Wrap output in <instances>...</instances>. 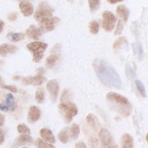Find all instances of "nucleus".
I'll return each instance as SVG.
<instances>
[{"instance_id":"nucleus-1","label":"nucleus","mask_w":148,"mask_h":148,"mask_svg":"<svg viewBox=\"0 0 148 148\" xmlns=\"http://www.w3.org/2000/svg\"><path fill=\"white\" fill-rule=\"evenodd\" d=\"M95 72L101 83L109 87L121 88V78L114 69L108 62L101 59H96L92 64Z\"/></svg>"},{"instance_id":"nucleus-2","label":"nucleus","mask_w":148,"mask_h":148,"mask_svg":"<svg viewBox=\"0 0 148 148\" xmlns=\"http://www.w3.org/2000/svg\"><path fill=\"white\" fill-rule=\"evenodd\" d=\"M106 98L118 106L119 111L120 114L125 117L128 116L131 114L132 106L126 97L115 92H109L107 94Z\"/></svg>"},{"instance_id":"nucleus-3","label":"nucleus","mask_w":148,"mask_h":148,"mask_svg":"<svg viewBox=\"0 0 148 148\" xmlns=\"http://www.w3.org/2000/svg\"><path fill=\"white\" fill-rule=\"evenodd\" d=\"M58 107L60 112L66 123L71 122L72 117L76 116L78 112L77 108L75 104L69 101L61 102Z\"/></svg>"},{"instance_id":"nucleus-4","label":"nucleus","mask_w":148,"mask_h":148,"mask_svg":"<svg viewBox=\"0 0 148 148\" xmlns=\"http://www.w3.org/2000/svg\"><path fill=\"white\" fill-rule=\"evenodd\" d=\"M47 45L42 42H33L27 45V48L33 54V61L39 62L43 56V53Z\"/></svg>"},{"instance_id":"nucleus-5","label":"nucleus","mask_w":148,"mask_h":148,"mask_svg":"<svg viewBox=\"0 0 148 148\" xmlns=\"http://www.w3.org/2000/svg\"><path fill=\"white\" fill-rule=\"evenodd\" d=\"M53 12L54 10L51 6L46 2L43 1L38 5L34 14V18L36 21H39L43 18L51 17Z\"/></svg>"},{"instance_id":"nucleus-6","label":"nucleus","mask_w":148,"mask_h":148,"mask_svg":"<svg viewBox=\"0 0 148 148\" xmlns=\"http://www.w3.org/2000/svg\"><path fill=\"white\" fill-rule=\"evenodd\" d=\"M44 73L45 69L40 67L38 69V73L35 76L24 77L22 79V82L25 85H41L46 80V78L43 76Z\"/></svg>"},{"instance_id":"nucleus-7","label":"nucleus","mask_w":148,"mask_h":148,"mask_svg":"<svg viewBox=\"0 0 148 148\" xmlns=\"http://www.w3.org/2000/svg\"><path fill=\"white\" fill-rule=\"evenodd\" d=\"M102 17V27L106 31H111L114 27L117 20L116 17L110 11L108 10L103 13Z\"/></svg>"},{"instance_id":"nucleus-8","label":"nucleus","mask_w":148,"mask_h":148,"mask_svg":"<svg viewBox=\"0 0 148 148\" xmlns=\"http://www.w3.org/2000/svg\"><path fill=\"white\" fill-rule=\"evenodd\" d=\"M99 136L103 146L108 148H117L110 133L105 128H102L99 133Z\"/></svg>"},{"instance_id":"nucleus-9","label":"nucleus","mask_w":148,"mask_h":148,"mask_svg":"<svg viewBox=\"0 0 148 148\" xmlns=\"http://www.w3.org/2000/svg\"><path fill=\"white\" fill-rule=\"evenodd\" d=\"M39 22L40 27L44 32L53 31L60 22V18L57 17L45 18Z\"/></svg>"},{"instance_id":"nucleus-10","label":"nucleus","mask_w":148,"mask_h":148,"mask_svg":"<svg viewBox=\"0 0 148 148\" xmlns=\"http://www.w3.org/2000/svg\"><path fill=\"white\" fill-rule=\"evenodd\" d=\"M17 107L14 98L11 93L7 94L5 101L0 103V110L4 112L14 111Z\"/></svg>"},{"instance_id":"nucleus-11","label":"nucleus","mask_w":148,"mask_h":148,"mask_svg":"<svg viewBox=\"0 0 148 148\" xmlns=\"http://www.w3.org/2000/svg\"><path fill=\"white\" fill-rule=\"evenodd\" d=\"M46 87L50 95L51 101L55 102L57 100L59 92V85L57 81L55 79L49 80L47 83Z\"/></svg>"},{"instance_id":"nucleus-12","label":"nucleus","mask_w":148,"mask_h":148,"mask_svg":"<svg viewBox=\"0 0 148 148\" xmlns=\"http://www.w3.org/2000/svg\"><path fill=\"white\" fill-rule=\"evenodd\" d=\"M45 32L39 27H38L34 24H31L25 31L26 35L30 39L38 40Z\"/></svg>"},{"instance_id":"nucleus-13","label":"nucleus","mask_w":148,"mask_h":148,"mask_svg":"<svg viewBox=\"0 0 148 148\" xmlns=\"http://www.w3.org/2000/svg\"><path fill=\"white\" fill-rule=\"evenodd\" d=\"M40 116V110L36 106H32L29 108L28 116L27 121L29 123H33L39 120Z\"/></svg>"},{"instance_id":"nucleus-14","label":"nucleus","mask_w":148,"mask_h":148,"mask_svg":"<svg viewBox=\"0 0 148 148\" xmlns=\"http://www.w3.org/2000/svg\"><path fill=\"white\" fill-rule=\"evenodd\" d=\"M17 50V47L12 44L3 43L0 45V55L6 57L8 54L14 53Z\"/></svg>"},{"instance_id":"nucleus-15","label":"nucleus","mask_w":148,"mask_h":148,"mask_svg":"<svg viewBox=\"0 0 148 148\" xmlns=\"http://www.w3.org/2000/svg\"><path fill=\"white\" fill-rule=\"evenodd\" d=\"M33 142V139L28 134H22L18 136L14 142V145L17 146H21L25 145L31 144Z\"/></svg>"},{"instance_id":"nucleus-16","label":"nucleus","mask_w":148,"mask_h":148,"mask_svg":"<svg viewBox=\"0 0 148 148\" xmlns=\"http://www.w3.org/2000/svg\"><path fill=\"white\" fill-rule=\"evenodd\" d=\"M19 8L21 12L25 16L31 15L34 12V7L32 3L28 1H23L20 2Z\"/></svg>"},{"instance_id":"nucleus-17","label":"nucleus","mask_w":148,"mask_h":148,"mask_svg":"<svg viewBox=\"0 0 148 148\" xmlns=\"http://www.w3.org/2000/svg\"><path fill=\"white\" fill-rule=\"evenodd\" d=\"M40 135L42 138L45 140L51 143H54L56 142L55 138L51 131L47 128H43L40 130Z\"/></svg>"},{"instance_id":"nucleus-18","label":"nucleus","mask_w":148,"mask_h":148,"mask_svg":"<svg viewBox=\"0 0 148 148\" xmlns=\"http://www.w3.org/2000/svg\"><path fill=\"white\" fill-rule=\"evenodd\" d=\"M121 148H133V139L128 134H124L121 136Z\"/></svg>"},{"instance_id":"nucleus-19","label":"nucleus","mask_w":148,"mask_h":148,"mask_svg":"<svg viewBox=\"0 0 148 148\" xmlns=\"http://www.w3.org/2000/svg\"><path fill=\"white\" fill-rule=\"evenodd\" d=\"M86 121L88 123V124L92 127L94 130H97L99 126V121L94 114L92 113H90L87 115L86 117Z\"/></svg>"},{"instance_id":"nucleus-20","label":"nucleus","mask_w":148,"mask_h":148,"mask_svg":"<svg viewBox=\"0 0 148 148\" xmlns=\"http://www.w3.org/2000/svg\"><path fill=\"white\" fill-rule=\"evenodd\" d=\"M116 13L120 17L123 18L125 22L127 21L130 11L124 5L119 6L116 9Z\"/></svg>"},{"instance_id":"nucleus-21","label":"nucleus","mask_w":148,"mask_h":148,"mask_svg":"<svg viewBox=\"0 0 148 148\" xmlns=\"http://www.w3.org/2000/svg\"><path fill=\"white\" fill-rule=\"evenodd\" d=\"M60 56L58 54H51L48 56L45 60V65L48 68H51L53 67L57 61L58 60Z\"/></svg>"},{"instance_id":"nucleus-22","label":"nucleus","mask_w":148,"mask_h":148,"mask_svg":"<svg viewBox=\"0 0 148 148\" xmlns=\"http://www.w3.org/2000/svg\"><path fill=\"white\" fill-rule=\"evenodd\" d=\"M59 140L62 143H66L69 140V129L67 127L63 128L58 134Z\"/></svg>"},{"instance_id":"nucleus-23","label":"nucleus","mask_w":148,"mask_h":148,"mask_svg":"<svg viewBox=\"0 0 148 148\" xmlns=\"http://www.w3.org/2000/svg\"><path fill=\"white\" fill-rule=\"evenodd\" d=\"M24 35L22 33L9 32L7 35V38L11 42H17L23 39Z\"/></svg>"},{"instance_id":"nucleus-24","label":"nucleus","mask_w":148,"mask_h":148,"mask_svg":"<svg viewBox=\"0 0 148 148\" xmlns=\"http://www.w3.org/2000/svg\"><path fill=\"white\" fill-rule=\"evenodd\" d=\"M70 133L71 137L74 139L76 140L78 138V136L80 134V128L79 125L74 123L71 127Z\"/></svg>"},{"instance_id":"nucleus-25","label":"nucleus","mask_w":148,"mask_h":148,"mask_svg":"<svg viewBox=\"0 0 148 148\" xmlns=\"http://www.w3.org/2000/svg\"><path fill=\"white\" fill-rule=\"evenodd\" d=\"M35 145L38 148H56L53 145L49 143L40 138H38L36 140Z\"/></svg>"},{"instance_id":"nucleus-26","label":"nucleus","mask_w":148,"mask_h":148,"mask_svg":"<svg viewBox=\"0 0 148 148\" xmlns=\"http://www.w3.org/2000/svg\"><path fill=\"white\" fill-rule=\"evenodd\" d=\"M35 99L36 101L39 103H41L43 102L45 99V92L42 88H38L36 92H35Z\"/></svg>"},{"instance_id":"nucleus-27","label":"nucleus","mask_w":148,"mask_h":148,"mask_svg":"<svg viewBox=\"0 0 148 148\" xmlns=\"http://www.w3.org/2000/svg\"><path fill=\"white\" fill-rule=\"evenodd\" d=\"M17 131L21 134H30L31 130L29 127L24 123H21L17 125Z\"/></svg>"},{"instance_id":"nucleus-28","label":"nucleus","mask_w":148,"mask_h":148,"mask_svg":"<svg viewBox=\"0 0 148 148\" xmlns=\"http://www.w3.org/2000/svg\"><path fill=\"white\" fill-rule=\"evenodd\" d=\"M90 10L91 13L96 12L99 7V0H88Z\"/></svg>"},{"instance_id":"nucleus-29","label":"nucleus","mask_w":148,"mask_h":148,"mask_svg":"<svg viewBox=\"0 0 148 148\" xmlns=\"http://www.w3.org/2000/svg\"><path fill=\"white\" fill-rule=\"evenodd\" d=\"M135 84L137 87V88H138V91H139L140 94H141V95L143 96V97H145L146 96V91H145V87H144L142 82L141 81H140L139 80H135Z\"/></svg>"},{"instance_id":"nucleus-30","label":"nucleus","mask_w":148,"mask_h":148,"mask_svg":"<svg viewBox=\"0 0 148 148\" xmlns=\"http://www.w3.org/2000/svg\"><path fill=\"white\" fill-rule=\"evenodd\" d=\"M125 75L130 79H133L136 77L135 72L129 65H127L125 67Z\"/></svg>"},{"instance_id":"nucleus-31","label":"nucleus","mask_w":148,"mask_h":148,"mask_svg":"<svg viewBox=\"0 0 148 148\" xmlns=\"http://www.w3.org/2000/svg\"><path fill=\"white\" fill-rule=\"evenodd\" d=\"M90 32L93 34H96L99 31V24L96 21H92L89 24Z\"/></svg>"},{"instance_id":"nucleus-32","label":"nucleus","mask_w":148,"mask_h":148,"mask_svg":"<svg viewBox=\"0 0 148 148\" xmlns=\"http://www.w3.org/2000/svg\"><path fill=\"white\" fill-rule=\"evenodd\" d=\"M71 98V94L69 90L66 89H64L61 95V101L65 102L68 101Z\"/></svg>"},{"instance_id":"nucleus-33","label":"nucleus","mask_w":148,"mask_h":148,"mask_svg":"<svg viewBox=\"0 0 148 148\" xmlns=\"http://www.w3.org/2000/svg\"><path fill=\"white\" fill-rule=\"evenodd\" d=\"M126 42V39L124 37H120L114 42L113 47L114 49H119L120 46Z\"/></svg>"},{"instance_id":"nucleus-34","label":"nucleus","mask_w":148,"mask_h":148,"mask_svg":"<svg viewBox=\"0 0 148 148\" xmlns=\"http://www.w3.org/2000/svg\"><path fill=\"white\" fill-rule=\"evenodd\" d=\"M123 29V23L121 22V20H119L118 21L117 23V28L114 31V35H120L121 34L122 30Z\"/></svg>"},{"instance_id":"nucleus-35","label":"nucleus","mask_w":148,"mask_h":148,"mask_svg":"<svg viewBox=\"0 0 148 148\" xmlns=\"http://www.w3.org/2000/svg\"><path fill=\"white\" fill-rule=\"evenodd\" d=\"M88 144L91 148H95L98 145V140L96 138L91 137L88 140Z\"/></svg>"},{"instance_id":"nucleus-36","label":"nucleus","mask_w":148,"mask_h":148,"mask_svg":"<svg viewBox=\"0 0 148 148\" xmlns=\"http://www.w3.org/2000/svg\"><path fill=\"white\" fill-rule=\"evenodd\" d=\"M1 87L3 88H5V89H7L13 92H17V87L13 85H5V84H3Z\"/></svg>"},{"instance_id":"nucleus-37","label":"nucleus","mask_w":148,"mask_h":148,"mask_svg":"<svg viewBox=\"0 0 148 148\" xmlns=\"http://www.w3.org/2000/svg\"><path fill=\"white\" fill-rule=\"evenodd\" d=\"M17 17V14L16 12L9 13L8 15V19L11 21H13L16 20Z\"/></svg>"},{"instance_id":"nucleus-38","label":"nucleus","mask_w":148,"mask_h":148,"mask_svg":"<svg viewBox=\"0 0 148 148\" xmlns=\"http://www.w3.org/2000/svg\"><path fill=\"white\" fill-rule=\"evenodd\" d=\"M75 148H87V146L83 141H79L75 144Z\"/></svg>"},{"instance_id":"nucleus-39","label":"nucleus","mask_w":148,"mask_h":148,"mask_svg":"<svg viewBox=\"0 0 148 148\" xmlns=\"http://www.w3.org/2000/svg\"><path fill=\"white\" fill-rule=\"evenodd\" d=\"M4 139H5L4 132L2 129L0 128V145H1L3 142Z\"/></svg>"},{"instance_id":"nucleus-40","label":"nucleus","mask_w":148,"mask_h":148,"mask_svg":"<svg viewBox=\"0 0 148 148\" xmlns=\"http://www.w3.org/2000/svg\"><path fill=\"white\" fill-rule=\"evenodd\" d=\"M138 54H139V58L140 60H141L143 57V49L142 47V46L140 45H139L138 46Z\"/></svg>"},{"instance_id":"nucleus-41","label":"nucleus","mask_w":148,"mask_h":148,"mask_svg":"<svg viewBox=\"0 0 148 148\" xmlns=\"http://www.w3.org/2000/svg\"><path fill=\"white\" fill-rule=\"evenodd\" d=\"M5 121V116L0 113V127L3 126Z\"/></svg>"},{"instance_id":"nucleus-42","label":"nucleus","mask_w":148,"mask_h":148,"mask_svg":"<svg viewBox=\"0 0 148 148\" xmlns=\"http://www.w3.org/2000/svg\"><path fill=\"white\" fill-rule=\"evenodd\" d=\"M109 3H112V4H114V3H116L117 2H121V1H123L124 0H107Z\"/></svg>"},{"instance_id":"nucleus-43","label":"nucleus","mask_w":148,"mask_h":148,"mask_svg":"<svg viewBox=\"0 0 148 148\" xmlns=\"http://www.w3.org/2000/svg\"><path fill=\"white\" fill-rule=\"evenodd\" d=\"M3 26H4V23L1 20H0V33L2 31Z\"/></svg>"},{"instance_id":"nucleus-44","label":"nucleus","mask_w":148,"mask_h":148,"mask_svg":"<svg viewBox=\"0 0 148 148\" xmlns=\"http://www.w3.org/2000/svg\"><path fill=\"white\" fill-rule=\"evenodd\" d=\"M3 84H4V83H3V80L2 78L1 77V76H0V86L2 87Z\"/></svg>"},{"instance_id":"nucleus-45","label":"nucleus","mask_w":148,"mask_h":148,"mask_svg":"<svg viewBox=\"0 0 148 148\" xmlns=\"http://www.w3.org/2000/svg\"><path fill=\"white\" fill-rule=\"evenodd\" d=\"M13 79L14 80H18V79H20V76H15L13 77Z\"/></svg>"},{"instance_id":"nucleus-46","label":"nucleus","mask_w":148,"mask_h":148,"mask_svg":"<svg viewBox=\"0 0 148 148\" xmlns=\"http://www.w3.org/2000/svg\"><path fill=\"white\" fill-rule=\"evenodd\" d=\"M146 140L147 141V143H148V134H147V135L146 136Z\"/></svg>"},{"instance_id":"nucleus-47","label":"nucleus","mask_w":148,"mask_h":148,"mask_svg":"<svg viewBox=\"0 0 148 148\" xmlns=\"http://www.w3.org/2000/svg\"><path fill=\"white\" fill-rule=\"evenodd\" d=\"M22 148H28V147H22Z\"/></svg>"},{"instance_id":"nucleus-48","label":"nucleus","mask_w":148,"mask_h":148,"mask_svg":"<svg viewBox=\"0 0 148 148\" xmlns=\"http://www.w3.org/2000/svg\"><path fill=\"white\" fill-rule=\"evenodd\" d=\"M68 1H70V0H68Z\"/></svg>"}]
</instances>
